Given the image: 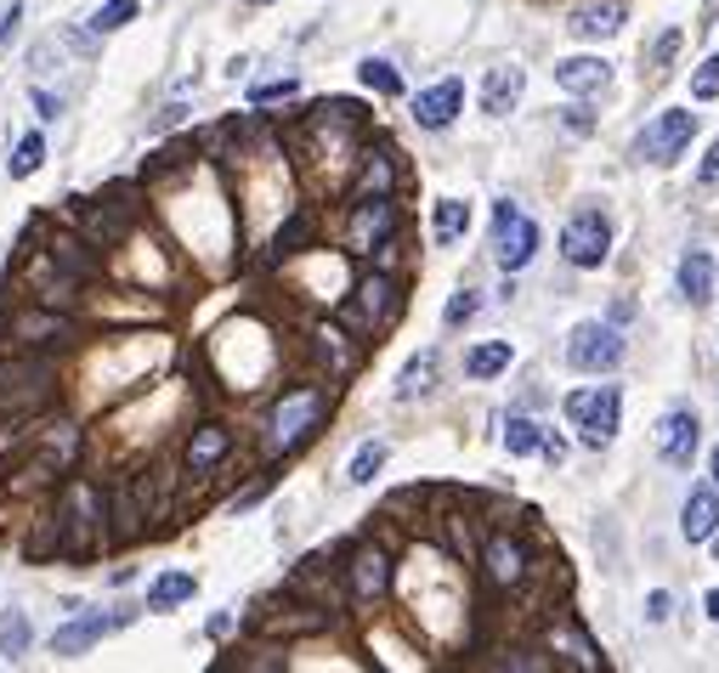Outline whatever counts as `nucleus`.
Here are the masks:
<instances>
[{"instance_id":"38","label":"nucleus","mask_w":719,"mask_h":673,"mask_svg":"<svg viewBox=\"0 0 719 673\" xmlns=\"http://www.w3.org/2000/svg\"><path fill=\"white\" fill-rule=\"evenodd\" d=\"M28 103L40 108V119H57V114H62V96H51V91H28Z\"/></svg>"},{"instance_id":"40","label":"nucleus","mask_w":719,"mask_h":673,"mask_svg":"<svg viewBox=\"0 0 719 673\" xmlns=\"http://www.w3.org/2000/svg\"><path fill=\"white\" fill-rule=\"evenodd\" d=\"M567 130H578V137H590V130H595L590 108H567Z\"/></svg>"},{"instance_id":"17","label":"nucleus","mask_w":719,"mask_h":673,"mask_svg":"<svg viewBox=\"0 0 719 673\" xmlns=\"http://www.w3.org/2000/svg\"><path fill=\"white\" fill-rule=\"evenodd\" d=\"M357 317H363V328H385L391 317H397V283H391L385 272H369L363 283H357Z\"/></svg>"},{"instance_id":"27","label":"nucleus","mask_w":719,"mask_h":673,"mask_svg":"<svg viewBox=\"0 0 719 673\" xmlns=\"http://www.w3.org/2000/svg\"><path fill=\"white\" fill-rule=\"evenodd\" d=\"M28 639H35V628H28V612H18V605H12V612L7 617H0V657H28Z\"/></svg>"},{"instance_id":"37","label":"nucleus","mask_w":719,"mask_h":673,"mask_svg":"<svg viewBox=\"0 0 719 673\" xmlns=\"http://www.w3.org/2000/svg\"><path fill=\"white\" fill-rule=\"evenodd\" d=\"M669 612H674V594H663V589H658V594L646 600V617H651V623H669Z\"/></svg>"},{"instance_id":"6","label":"nucleus","mask_w":719,"mask_h":673,"mask_svg":"<svg viewBox=\"0 0 719 673\" xmlns=\"http://www.w3.org/2000/svg\"><path fill=\"white\" fill-rule=\"evenodd\" d=\"M692 137H697V114H685V108H669V114H658L640 137H635V153L646 159V164H674L685 148H692Z\"/></svg>"},{"instance_id":"41","label":"nucleus","mask_w":719,"mask_h":673,"mask_svg":"<svg viewBox=\"0 0 719 673\" xmlns=\"http://www.w3.org/2000/svg\"><path fill=\"white\" fill-rule=\"evenodd\" d=\"M182 114H187V108H182V103H171V108H165V114H159V119H153V125H159V130H171V125H176V119H182Z\"/></svg>"},{"instance_id":"35","label":"nucleus","mask_w":719,"mask_h":673,"mask_svg":"<svg viewBox=\"0 0 719 673\" xmlns=\"http://www.w3.org/2000/svg\"><path fill=\"white\" fill-rule=\"evenodd\" d=\"M692 96H697V103H714V96H719V57H708L703 69L692 74Z\"/></svg>"},{"instance_id":"32","label":"nucleus","mask_w":719,"mask_h":673,"mask_svg":"<svg viewBox=\"0 0 719 673\" xmlns=\"http://www.w3.org/2000/svg\"><path fill=\"white\" fill-rule=\"evenodd\" d=\"M295 91H301V85L289 80V74H283V80H267V85H255V91H250V108H272V103H289Z\"/></svg>"},{"instance_id":"13","label":"nucleus","mask_w":719,"mask_h":673,"mask_svg":"<svg viewBox=\"0 0 719 673\" xmlns=\"http://www.w3.org/2000/svg\"><path fill=\"white\" fill-rule=\"evenodd\" d=\"M624 18H629L624 0H590V7H578L567 18V28H572L578 40H612L617 28H624Z\"/></svg>"},{"instance_id":"7","label":"nucleus","mask_w":719,"mask_h":673,"mask_svg":"<svg viewBox=\"0 0 719 673\" xmlns=\"http://www.w3.org/2000/svg\"><path fill=\"white\" fill-rule=\"evenodd\" d=\"M391 232H397V210H391L385 193H363L351 205V221H346V250L351 255H369V250H385Z\"/></svg>"},{"instance_id":"18","label":"nucleus","mask_w":719,"mask_h":673,"mask_svg":"<svg viewBox=\"0 0 719 673\" xmlns=\"http://www.w3.org/2000/svg\"><path fill=\"white\" fill-rule=\"evenodd\" d=\"M680 532H685V544H708V537L719 532V487H697L692 498H685Z\"/></svg>"},{"instance_id":"36","label":"nucleus","mask_w":719,"mask_h":673,"mask_svg":"<svg viewBox=\"0 0 719 673\" xmlns=\"http://www.w3.org/2000/svg\"><path fill=\"white\" fill-rule=\"evenodd\" d=\"M18 23H23V7H18V0H12V7H7V12H0V51H7V46H12V35H18Z\"/></svg>"},{"instance_id":"11","label":"nucleus","mask_w":719,"mask_h":673,"mask_svg":"<svg viewBox=\"0 0 719 673\" xmlns=\"http://www.w3.org/2000/svg\"><path fill=\"white\" fill-rule=\"evenodd\" d=\"M697 430H703V425H697V414H692V408H669V414H663V425H658V453H663L669 464H680V469H685V464L697 459Z\"/></svg>"},{"instance_id":"21","label":"nucleus","mask_w":719,"mask_h":673,"mask_svg":"<svg viewBox=\"0 0 719 673\" xmlns=\"http://www.w3.org/2000/svg\"><path fill=\"white\" fill-rule=\"evenodd\" d=\"M193 594H199L193 571H165V578H153V589H148V612H171V605H182Z\"/></svg>"},{"instance_id":"8","label":"nucleus","mask_w":719,"mask_h":673,"mask_svg":"<svg viewBox=\"0 0 719 673\" xmlns=\"http://www.w3.org/2000/svg\"><path fill=\"white\" fill-rule=\"evenodd\" d=\"M62 532H74L69 537V549L85 555L91 549V532H103V498H96L91 481H74L69 492H62V510H57V537Z\"/></svg>"},{"instance_id":"33","label":"nucleus","mask_w":719,"mask_h":673,"mask_svg":"<svg viewBox=\"0 0 719 673\" xmlns=\"http://www.w3.org/2000/svg\"><path fill=\"white\" fill-rule=\"evenodd\" d=\"M363 193H391V164L380 153L363 164V176H357V198H363Z\"/></svg>"},{"instance_id":"34","label":"nucleus","mask_w":719,"mask_h":673,"mask_svg":"<svg viewBox=\"0 0 719 673\" xmlns=\"http://www.w3.org/2000/svg\"><path fill=\"white\" fill-rule=\"evenodd\" d=\"M476 306H482V294H476V289H460V294L448 300L442 323H448V328H460V323H471V317H476Z\"/></svg>"},{"instance_id":"28","label":"nucleus","mask_w":719,"mask_h":673,"mask_svg":"<svg viewBox=\"0 0 719 673\" xmlns=\"http://www.w3.org/2000/svg\"><path fill=\"white\" fill-rule=\"evenodd\" d=\"M385 442H363V448H357L351 453V464H346V481H357V487H369L374 476H380V469H385Z\"/></svg>"},{"instance_id":"30","label":"nucleus","mask_w":719,"mask_h":673,"mask_svg":"<svg viewBox=\"0 0 719 673\" xmlns=\"http://www.w3.org/2000/svg\"><path fill=\"white\" fill-rule=\"evenodd\" d=\"M130 18H137V0H103V7L91 12V35H114Z\"/></svg>"},{"instance_id":"23","label":"nucleus","mask_w":719,"mask_h":673,"mask_svg":"<svg viewBox=\"0 0 719 673\" xmlns=\"http://www.w3.org/2000/svg\"><path fill=\"white\" fill-rule=\"evenodd\" d=\"M40 159H46V137L40 130H28V137H18V148H12V159H7V176L12 182H28L40 171Z\"/></svg>"},{"instance_id":"4","label":"nucleus","mask_w":719,"mask_h":673,"mask_svg":"<svg viewBox=\"0 0 719 673\" xmlns=\"http://www.w3.org/2000/svg\"><path fill=\"white\" fill-rule=\"evenodd\" d=\"M494 255H499L505 272H521V266L538 255V221L521 216L510 198H499V210H494Z\"/></svg>"},{"instance_id":"43","label":"nucleus","mask_w":719,"mask_h":673,"mask_svg":"<svg viewBox=\"0 0 719 673\" xmlns=\"http://www.w3.org/2000/svg\"><path fill=\"white\" fill-rule=\"evenodd\" d=\"M714 487H719V448H714Z\"/></svg>"},{"instance_id":"12","label":"nucleus","mask_w":719,"mask_h":673,"mask_svg":"<svg viewBox=\"0 0 719 673\" xmlns=\"http://www.w3.org/2000/svg\"><path fill=\"white\" fill-rule=\"evenodd\" d=\"M346 578H351V600H363V605H374L385 589H391V560H385V549H374V544H363L351 555V566H346Z\"/></svg>"},{"instance_id":"3","label":"nucleus","mask_w":719,"mask_h":673,"mask_svg":"<svg viewBox=\"0 0 719 673\" xmlns=\"http://www.w3.org/2000/svg\"><path fill=\"white\" fill-rule=\"evenodd\" d=\"M561 255L578 266V272H595V266H606L612 255V221L601 210H578L567 227H561Z\"/></svg>"},{"instance_id":"16","label":"nucleus","mask_w":719,"mask_h":673,"mask_svg":"<svg viewBox=\"0 0 719 673\" xmlns=\"http://www.w3.org/2000/svg\"><path fill=\"white\" fill-rule=\"evenodd\" d=\"M487 583H494V589H515L521 578H527V549H521L515 544V537H487Z\"/></svg>"},{"instance_id":"10","label":"nucleus","mask_w":719,"mask_h":673,"mask_svg":"<svg viewBox=\"0 0 719 673\" xmlns=\"http://www.w3.org/2000/svg\"><path fill=\"white\" fill-rule=\"evenodd\" d=\"M460 108H465V85L460 80H437L431 91L414 96V119L425 130H448L453 119H460Z\"/></svg>"},{"instance_id":"22","label":"nucleus","mask_w":719,"mask_h":673,"mask_svg":"<svg viewBox=\"0 0 719 673\" xmlns=\"http://www.w3.org/2000/svg\"><path fill=\"white\" fill-rule=\"evenodd\" d=\"M431 232H437V244H460L471 232V205L465 198H442L437 216H431Z\"/></svg>"},{"instance_id":"5","label":"nucleus","mask_w":719,"mask_h":673,"mask_svg":"<svg viewBox=\"0 0 719 673\" xmlns=\"http://www.w3.org/2000/svg\"><path fill=\"white\" fill-rule=\"evenodd\" d=\"M567 362L578 374H612V368L624 362V334L612 323H578L572 340H567Z\"/></svg>"},{"instance_id":"2","label":"nucleus","mask_w":719,"mask_h":673,"mask_svg":"<svg viewBox=\"0 0 719 673\" xmlns=\"http://www.w3.org/2000/svg\"><path fill=\"white\" fill-rule=\"evenodd\" d=\"M567 419H572V430H578L590 448H606L612 436H617V419H624V396H617V385L572 391V396H567Z\"/></svg>"},{"instance_id":"45","label":"nucleus","mask_w":719,"mask_h":673,"mask_svg":"<svg viewBox=\"0 0 719 673\" xmlns=\"http://www.w3.org/2000/svg\"><path fill=\"white\" fill-rule=\"evenodd\" d=\"M708 544H714V555H719V532H714V537H708Z\"/></svg>"},{"instance_id":"15","label":"nucleus","mask_w":719,"mask_h":673,"mask_svg":"<svg viewBox=\"0 0 719 673\" xmlns=\"http://www.w3.org/2000/svg\"><path fill=\"white\" fill-rule=\"evenodd\" d=\"M521 91H527V74H521L515 62H499V69H487V80H482V114L505 119V114L521 103Z\"/></svg>"},{"instance_id":"9","label":"nucleus","mask_w":719,"mask_h":673,"mask_svg":"<svg viewBox=\"0 0 719 673\" xmlns=\"http://www.w3.org/2000/svg\"><path fill=\"white\" fill-rule=\"evenodd\" d=\"M125 623H130V612H114V617H103V612L74 617V623H62V628L51 634V651H57V657H80L85 646H96L103 634H114V628H125Z\"/></svg>"},{"instance_id":"14","label":"nucleus","mask_w":719,"mask_h":673,"mask_svg":"<svg viewBox=\"0 0 719 673\" xmlns=\"http://www.w3.org/2000/svg\"><path fill=\"white\" fill-rule=\"evenodd\" d=\"M555 85L572 96H595L612 85V62L606 57H567V62H555Z\"/></svg>"},{"instance_id":"39","label":"nucleus","mask_w":719,"mask_h":673,"mask_svg":"<svg viewBox=\"0 0 719 673\" xmlns=\"http://www.w3.org/2000/svg\"><path fill=\"white\" fill-rule=\"evenodd\" d=\"M697 182H703V187H719V142L708 148V159H703V171H697Z\"/></svg>"},{"instance_id":"24","label":"nucleus","mask_w":719,"mask_h":673,"mask_svg":"<svg viewBox=\"0 0 719 673\" xmlns=\"http://www.w3.org/2000/svg\"><path fill=\"white\" fill-rule=\"evenodd\" d=\"M505 368H510V340H487V346H476L465 357V374L471 380H494V374H505Z\"/></svg>"},{"instance_id":"25","label":"nucleus","mask_w":719,"mask_h":673,"mask_svg":"<svg viewBox=\"0 0 719 673\" xmlns=\"http://www.w3.org/2000/svg\"><path fill=\"white\" fill-rule=\"evenodd\" d=\"M437 385V351H419L408 368H403V380H397V396L403 402H414V396H425Z\"/></svg>"},{"instance_id":"19","label":"nucleus","mask_w":719,"mask_h":673,"mask_svg":"<svg viewBox=\"0 0 719 673\" xmlns=\"http://www.w3.org/2000/svg\"><path fill=\"white\" fill-rule=\"evenodd\" d=\"M227 453H233V436H227L221 425H199L187 436V453H182V464L193 469V476H205V469H216Z\"/></svg>"},{"instance_id":"26","label":"nucleus","mask_w":719,"mask_h":673,"mask_svg":"<svg viewBox=\"0 0 719 673\" xmlns=\"http://www.w3.org/2000/svg\"><path fill=\"white\" fill-rule=\"evenodd\" d=\"M505 448H510L515 459H527V453H544V448H549V436H544V425H533V419L515 414V419L505 425Z\"/></svg>"},{"instance_id":"44","label":"nucleus","mask_w":719,"mask_h":673,"mask_svg":"<svg viewBox=\"0 0 719 673\" xmlns=\"http://www.w3.org/2000/svg\"><path fill=\"white\" fill-rule=\"evenodd\" d=\"M244 7H272V0H244Z\"/></svg>"},{"instance_id":"1","label":"nucleus","mask_w":719,"mask_h":673,"mask_svg":"<svg viewBox=\"0 0 719 673\" xmlns=\"http://www.w3.org/2000/svg\"><path fill=\"white\" fill-rule=\"evenodd\" d=\"M329 391L323 385H295L278 396V408L267 414V453H295L306 448L312 436L323 430V419H329Z\"/></svg>"},{"instance_id":"29","label":"nucleus","mask_w":719,"mask_h":673,"mask_svg":"<svg viewBox=\"0 0 719 673\" xmlns=\"http://www.w3.org/2000/svg\"><path fill=\"white\" fill-rule=\"evenodd\" d=\"M357 80H363V85H369L374 96H397V91H403L397 69H391L385 57H363V62H357Z\"/></svg>"},{"instance_id":"20","label":"nucleus","mask_w":719,"mask_h":673,"mask_svg":"<svg viewBox=\"0 0 719 673\" xmlns=\"http://www.w3.org/2000/svg\"><path fill=\"white\" fill-rule=\"evenodd\" d=\"M680 294L692 300V306H708L714 300V255L708 250H685L680 255Z\"/></svg>"},{"instance_id":"42","label":"nucleus","mask_w":719,"mask_h":673,"mask_svg":"<svg viewBox=\"0 0 719 673\" xmlns=\"http://www.w3.org/2000/svg\"><path fill=\"white\" fill-rule=\"evenodd\" d=\"M708 617H719V589L708 594Z\"/></svg>"},{"instance_id":"31","label":"nucleus","mask_w":719,"mask_h":673,"mask_svg":"<svg viewBox=\"0 0 719 673\" xmlns=\"http://www.w3.org/2000/svg\"><path fill=\"white\" fill-rule=\"evenodd\" d=\"M306 239H312V216L295 210V216H289V227H278V255H295Z\"/></svg>"}]
</instances>
